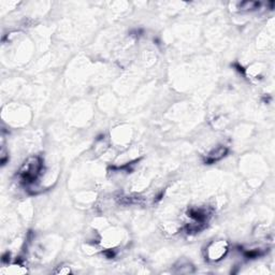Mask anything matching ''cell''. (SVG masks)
<instances>
[{
  "instance_id": "6da1fadb",
  "label": "cell",
  "mask_w": 275,
  "mask_h": 275,
  "mask_svg": "<svg viewBox=\"0 0 275 275\" xmlns=\"http://www.w3.org/2000/svg\"><path fill=\"white\" fill-rule=\"evenodd\" d=\"M44 164L42 157L38 155H32L27 158L20 166L17 177L19 182L24 184L25 186H33L41 174L43 173Z\"/></svg>"
},
{
  "instance_id": "7a4b0ae2",
  "label": "cell",
  "mask_w": 275,
  "mask_h": 275,
  "mask_svg": "<svg viewBox=\"0 0 275 275\" xmlns=\"http://www.w3.org/2000/svg\"><path fill=\"white\" fill-rule=\"evenodd\" d=\"M229 251V244L227 241L217 240L213 241L205 249L204 257L211 263H217L221 261Z\"/></svg>"
},
{
  "instance_id": "3957f363",
  "label": "cell",
  "mask_w": 275,
  "mask_h": 275,
  "mask_svg": "<svg viewBox=\"0 0 275 275\" xmlns=\"http://www.w3.org/2000/svg\"><path fill=\"white\" fill-rule=\"evenodd\" d=\"M228 152H229V148L226 145H217L216 147L211 149L210 152L205 155L204 162L206 164L215 163L219 160L224 159V158L228 155Z\"/></svg>"
},
{
  "instance_id": "277c9868",
  "label": "cell",
  "mask_w": 275,
  "mask_h": 275,
  "mask_svg": "<svg viewBox=\"0 0 275 275\" xmlns=\"http://www.w3.org/2000/svg\"><path fill=\"white\" fill-rule=\"evenodd\" d=\"M260 6V2L258 1H242L238 3L239 11L241 12H252L257 10Z\"/></svg>"
},
{
  "instance_id": "5b68a950",
  "label": "cell",
  "mask_w": 275,
  "mask_h": 275,
  "mask_svg": "<svg viewBox=\"0 0 275 275\" xmlns=\"http://www.w3.org/2000/svg\"><path fill=\"white\" fill-rule=\"evenodd\" d=\"M195 271L194 266L189 263H180L178 266H175V272L181 274H188Z\"/></svg>"
}]
</instances>
